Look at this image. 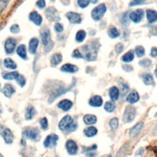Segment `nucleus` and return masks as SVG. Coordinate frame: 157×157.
Wrapping results in <instances>:
<instances>
[{
  "label": "nucleus",
  "instance_id": "nucleus-11",
  "mask_svg": "<svg viewBox=\"0 0 157 157\" xmlns=\"http://www.w3.org/2000/svg\"><path fill=\"white\" fill-rule=\"evenodd\" d=\"M66 147L68 153L71 155H76L78 151V146L76 142L71 139H69L66 142Z\"/></svg>",
  "mask_w": 157,
  "mask_h": 157
},
{
  "label": "nucleus",
  "instance_id": "nucleus-1",
  "mask_svg": "<svg viewBox=\"0 0 157 157\" xmlns=\"http://www.w3.org/2000/svg\"><path fill=\"white\" fill-rule=\"evenodd\" d=\"M106 12V6L105 4H101L94 7L92 11V17L95 21L100 20Z\"/></svg>",
  "mask_w": 157,
  "mask_h": 157
},
{
  "label": "nucleus",
  "instance_id": "nucleus-18",
  "mask_svg": "<svg viewBox=\"0 0 157 157\" xmlns=\"http://www.w3.org/2000/svg\"><path fill=\"white\" fill-rule=\"evenodd\" d=\"M15 89L14 86L11 84H6L2 90L3 94L7 98H11L12 95L15 93Z\"/></svg>",
  "mask_w": 157,
  "mask_h": 157
},
{
  "label": "nucleus",
  "instance_id": "nucleus-45",
  "mask_svg": "<svg viewBox=\"0 0 157 157\" xmlns=\"http://www.w3.org/2000/svg\"><path fill=\"white\" fill-rule=\"evenodd\" d=\"M124 47V46L123 44H121V43L117 44L116 46V51L117 52V54H120L121 52L123 51Z\"/></svg>",
  "mask_w": 157,
  "mask_h": 157
},
{
  "label": "nucleus",
  "instance_id": "nucleus-48",
  "mask_svg": "<svg viewBox=\"0 0 157 157\" xmlns=\"http://www.w3.org/2000/svg\"><path fill=\"white\" fill-rule=\"evenodd\" d=\"M123 68L125 71L127 72H129L131 71V70H133V68L129 65H125L123 66Z\"/></svg>",
  "mask_w": 157,
  "mask_h": 157
},
{
  "label": "nucleus",
  "instance_id": "nucleus-17",
  "mask_svg": "<svg viewBox=\"0 0 157 157\" xmlns=\"http://www.w3.org/2000/svg\"><path fill=\"white\" fill-rule=\"evenodd\" d=\"M73 106V103L71 101L69 100H63L61 101L58 104V108L63 110L66 112L70 110Z\"/></svg>",
  "mask_w": 157,
  "mask_h": 157
},
{
  "label": "nucleus",
  "instance_id": "nucleus-53",
  "mask_svg": "<svg viewBox=\"0 0 157 157\" xmlns=\"http://www.w3.org/2000/svg\"><path fill=\"white\" fill-rule=\"evenodd\" d=\"M155 76L157 78V65H156V69H155Z\"/></svg>",
  "mask_w": 157,
  "mask_h": 157
},
{
  "label": "nucleus",
  "instance_id": "nucleus-26",
  "mask_svg": "<svg viewBox=\"0 0 157 157\" xmlns=\"http://www.w3.org/2000/svg\"><path fill=\"white\" fill-rule=\"evenodd\" d=\"M139 98L140 97L137 92H133L128 96L126 101L130 104H134L139 101Z\"/></svg>",
  "mask_w": 157,
  "mask_h": 157
},
{
  "label": "nucleus",
  "instance_id": "nucleus-43",
  "mask_svg": "<svg viewBox=\"0 0 157 157\" xmlns=\"http://www.w3.org/2000/svg\"><path fill=\"white\" fill-rule=\"evenodd\" d=\"M146 0H133V1L130 3L129 6H134L137 5H141L143 4Z\"/></svg>",
  "mask_w": 157,
  "mask_h": 157
},
{
  "label": "nucleus",
  "instance_id": "nucleus-4",
  "mask_svg": "<svg viewBox=\"0 0 157 157\" xmlns=\"http://www.w3.org/2000/svg\"><path fill=\"white\" fill-rule=\"evenodd\" d=\"M0 134L2 136L6 144H10L13 142L14 135L11 129L0 125Z\"/></svg>",
  "mask_w": 157,
  "mask_h": 157
},
{
  "label": "nucleus",
  "instance_id": "nucleus-35",
  "mask_svg": "<svg viewBox=\"0 0 157 157\" xmlns=\"http://www.w3.org/2000/svg\"><path fill=\"white\" fill-rule=\"evenodd\" d=\"M109 125H110L112 129H113V130L117 129L118 127V118L116 117L112 118L110 120Z\"/></svg>",
  "mask_w": 157,
  "mask_h": 157
},
{
  "label": "nucleus",
  "instance_id": "nucleus-22",
  "mask_svg": "<svg viewBox=\"0 0 157 157\" xmlns=\"http://www.w3.org/2000/svg\"><path fill=\"white\" fill-rule=\"evenodd\" d=\"M84 121L85 124L89 125L95 124L97 121V118L95 116L92 114H86L84 117Z\"/></svg>",
  "mask_w": 157,
  "mask_h": 157
},
{
  "label": "nucleus",
  "instance_id": "nucleus-46",
  "mask_svg": "<svg viewBox=\"0 0 157 157\" xmlns=\"http://www.w3.org/2000/svg\"><path fill=\"white\" fill-rule=\"evenodd\" d=\"M36 6L39 8V9H44L46 7V1L45 0H38V1L36 3Z\"/></svg>",
  "mask_w": 157,
  "mask_h": 157
},
{
  "label": "nucleus",
  "instance_id": "nucleus-9",
  "mask_svg": "<svg viewBox=\"0 0 157 157\" xmlns=\"http://www.w3.org/2000/svg\"><path fill=\"white\" fill-rule=\"evenodd\" d=\"M58 140V136L55 134H52L46 137L44 145L46 147H53L57 145V142Z\"/></svg>",
  "mask_w": 157,
  "mask_h": 157
},
{
  "label": "nucleus",
  "instance_id": "nucleus-20",
  "mask_svg": "<svg viewBox=\"0 0 157 157\" xmlns=\"http://www.w3.org/2000/svg\"><path fill=\"white\" fill-rule=\"evenodd\" d=\"M17 54L22 59L26 60H27V48L24 44H20L17 49Z\"/></svg>",
  "mask_w": 157,
  "mask_h": 157
},
{
  "label": "nucleus",
  "instance_id": "nucleus-54",
  "mask_svg": "<svg viewBox=\"0 0 157 157\" xmlns=\"http://www.w3.org/2000/svg\"><path fill=\"white\" fill-rule=\"evenodd\" d=\"M0 157H3V156L1 154H0Z\"/></svg>",
  "mask_w": 157,
  "mask_h": 157
},
{
  "label": "nucleus",
  "instance_id": "nucleus-25",
  "mask_svg": "<svg viewBox=\"0 0 157 157\" xmlns=\"http://www.w3.org/2000/svg\"><path fill=\"white\" fill-rule=\"evenodd\" d=\"M84 134L88 137H92L94 136L98 133V129L94 126H90L85 128L84 130Z\"/></svg>",
  "mask_w": 157,
  "mask_h": 157
},
{
  "label": "nucleus",
  "instance_id": "nucleus-8",
  "mask_svg": "<svg viewBox=\"0 0 157 157\" xmlns=\"http://www.w3.org/2000/svg\"><path fill=\"white\" fill-rule=\"evenodd\" d=\"M46 14L47 18L51 22L58 21L60 19L58 13L54 7H49L46 11Z\"/></svg>",
  "mask_w": 157,
  "mask_h": 157
},
{
  "label": "nucleus",
  "instance_id": "nucleus-34",
  "mask_svg": "<svg viewBox=\"0 0 157 157\" xmlns=\"http://www.w3.org/2000/svg\"><path fill=\"white\" fill-rule=\"evenodd\" d=\"M104 108L106 112L110 113V112H114L116 108V106H115L114 104H113L110 102H107L105 104V105H104Z\"/></svg>",
  "mask_w": 157,
  "mask_h": 157
},
{
  "label": "nucleus",
  "instance_id": "nucleus-40",
  "mask_svg": "<svg viewBox=\"0 0 157 157\" xmlns=\"http://www.w3.org/2000/svg\"><path fill=\"white\" fill-rule=\"evenodd\" d=\"M16 81H17V84H18L21 87H23L26 84L25 78L22 75H19L18 78H17L16 79Z\"/></svg>",
  "mask_w": 157,
  "mask_h": 157
},
{
  "label": "nucleus",
  "instance_id": "nucleus-44",
  "mask_svg": "<svg viewBox=\"0 0 157 157\" xmlns=\"http://www.w3.org/2000/svg\"><path fill=\"white\" fill-rule=\"evenodd\" d=\"M54 30L57 33H61L64 30V28H63V26L60 24V23H57L55 24V25L54 26Z\"/></svg>",
  "mask_w": 157,
  "mask_h": 157
},
{
  "label": "nucleus",
  "instance_id": "nucleus-14",
  "mask_svg": "<svg viewBox=\"0 0 157 157\" xmlns=\"http://www.w3.org/2000/svg\"><path fill=\"white\" fill-rule=\"evenodd\" d=\"M102 99L99 95H95L92 97L89 101V104L94 108H98L101 107L102 105Z\"/></svg>",
  "mask_w": 157,
  "mask_h": 157
},
{
  "label": "nucleus",
  "instance_id": "nucleus-33",
  "mask_svg": "<svg viewBox=\"0 0 157 157\" xmlns=\"http://www.w3.org/2000/svg\"><path fill=\"white\" fill-rule=\"evenodd\" d=\"M108 34L110 38L114 39L117 38L120 36V33L117 30V28L114 27H110L108 30Z\"/></svg>",
  "mask_w": 157,
  "mask_h": 157
},
{
  "label": "nucleus",
  "instance_id": "nucleus-6",
  "mask_svg": "<svg viewBox=\"0 0 157 157\" xmlns=\"http://www.w3.org/2000/svg\"><path fill=\"white\" fill-rule=\"evenodd\" d=\"M41 39H42V42L43 43L44 46V47H46L45 49L46 50L49 49V51L50 50V49L53 47L54 44H52L50 34V31L48 29H46V30L44 31L41 33Z\"/></svg>",
  "mask_w": 157,
  "mask_h": 157
},
{
  "label": "nucleus",
  "instance_id": "nucleus-57",
  "mask_svg": "<svg viewBox=\"0 0 157 157\" xmlns=\"http://www.w3.org/2000/svg\"><path fill=\"white\" fill-rule=\"evenodd\" d=\"M156 116H157V114H156Z\"/></svg>",
  "mask_w": 157,
  "mask_h": 157
},
{
  "label": "nucleus",
  "instance_id": "nucleus-2",
  "mask_svg": "<svg viewBox=\"0 0 157 157\" xmlns=\"http://www.w3.org/2000/svg\"><path fill=\"white\" fill-rule=\"evenodd\" d=\"M23 134L27 138L31 139L34 141H39L40 139V132L39 130L35 127L26 128L24 131Z\"/></svg>",
  "mask_w": 157,
  "mask_h": 157
},
{
  "label": "nucleus",
  "instance_id": "nucleus-7",
  "mask_svg": "<svg viewBox=\"0 0 157 157\" xmlns=\"http://www.w3.org/2000/svg\"><path fill=\"white\" fill-rule=\"evenodd\" d=\"M16 47V41L15 39L10 38L7 39L4 44V49L6 54L8 55L12 54Z\"/></svg>",
  "mask_w": 157,
  "mask_h": 157
},
{
  "label": "nucleus",
  "instance_id": "nucleus-10",
  "mask_svg": "<svg viewBox=\"0 0 157 157\" xmlns=\"http://www.w3.org/2000/svg\"><path fill=\"white\" fill-rule=\"evenodd\" d=\"M68 21L72 24H79L82 22L81 16L79 14L74 12H69L66 15Z\"/></svg>",
  "mask_w": 157,
  "mask_h": 157
},
{
  "label": "nucleus",
  "instance_id": "nucleus-28",
  "mask_svg": "<svg viewBox=\"0 0 157 157\" xmlns=\"http://www.w3.org/2000/svg\"><path fill=\"white\" fill-rule=\"evenodd\" d=\"M19 74L18 72L14 71L6 73L3 76V77L5 80H9V81H12V80H16L18 77L19 76Z\"/></svg>",
  "mask_w": 157,
  "mask_h": 157
},
{
  "label": "nucleus",
  "instance_id": "nucleus-55",
  "mask_svg": "<svg viewBox=\"0 0 157 157\" xmlns=\"http://www.w3.org/2000/svg\"><path fill=\"white\" fill-rule=\"evenodd\" d=\"M52 1H55V0H52Z\"/></svg>",
  "mask_w": 157,
  "mask_h": 157
},
{
  "label": "nucleus",
  "instance_id": "nucleus-19",
  "mask_svg": "<svg viewBox=\"0 0 157 157\" xmlns=\"http://www.w3.org/2000/svg\"><path fill=\"white\" fill-rule=\"evenodd\" d=\"M144 125L143 122H139L138 124L135 125L129 131V136L131 137H135L139 132H141Z\"/></svg>",
  "mask_w": 157,
  "mask_h": 157
},
{
  "label": "nucleus",
  "instance_id": "nucleus-51",
  "mask_svg": "<svg viewBox=\"0 0 157 157\" xmlns=\"http://www.w3.org/2000/svg\"><path fill=\"white\" fill-rule=\"evenodd\" d=\"M91 2L93 4H96V3H97L98 2V0H91Z\"/></svg>",
  "mask_w": 157,
  "mask_h": 157
},
{
  "label": "nucleus",
  "instance_id": "nucleus-32",
  "mask_svg": "<svg viewBox=\"0 0 157 157\" xmlns=\"http://www.w3.org/2000/svg\"><path fill=\"white\" fill-rule=\"evenodd\" d=\"M86 35V33L84 30H81L79 31H78L76 35V41L80 43L82 42L85 39Z\"/></svg>",
  "mask_w": 157,
  "mask_h": 157
},
{
  "label": "nucleus",
  "instance_id": "nucleus-3",
  "mask_svg": "<svg viewBox=\"0 0 157 157\" xmlns=\"http://www.w3.org/2000/svg\"><path fill=\"white\" fill-rule=\"evenodd\" d=\"M136 115V110L135 108L133 106H127L125 109L124 114V121L125 123H131L133 121Z\"/></svg>",
  "mask_w": 157,
  "mask_h": 157
},
{
  "label": "nucleus",
  "instance_id": "nucleus-56",
  "mask_svg": "<svg viewBox=\"0 0 157 157\" xmlns=\"http://www.w3.org/2000/svg\"><path fill=\"white\" fill-rule=\"evenodd\" d=\"M108 157H111V156H108Z\"/></svg>",
  "mask_w": 157,
  "mask_h": 157
},
{
  "label": "nucleus",
  "instance_id": "nucleus-47",
  "mask_svg": "<svg viewBox=\"0 0 157 157\" xmlns=\"http://www.w3.org/2000/svg\"><path fill=\"white\" fill-rule=\"evenodd\" d=\"M150 55L152 57H157V48L156 47H153L152 49L151 52H150Z\"/></svg>",
  "mask_w": 157,
  "mask_h": 157
},
{
  "label": "nucleus",
  "instance_id": "nucleus-16",
  "mask_svg": "<svg viewBox=\"0 0 157 157\" xmlns=\"http://www.w3.org/2000/svg\"><path fill=\"white\" fill-rule=\"evenodd\" d=\"M39 40L38 38H33L30 39L29 42V51L30 54H35L36 53V51L38 47L39 46Z\"/></svg>",
  "mask_w": 157,
  "mask_h": 157
},
{
  "label": "nucleus",
  "instance_id": "nucleus-24",
  "mask_svg": "<svg viewBox=\"0 0 157 157\" xmlns=\"http://www.w3.org/2000/svg\"><path fill=\"white\" fill-rule=\"evenodd\" d=\"M147 18L148 21L152 23L157 20V12L154 10H147Z\"/></svg>",
  "mask_w": 157,
  "mask_h": 157
},
{
  "label": "nucleus",
  "instance_id": "nucleus-15",
  "mask_svg": "<svg viewBox=\"0 0 157 157\" xmlns=\"http://www.w3.org/2000/svg\"><path fill=\"white\" fill-rule=\"evenodd\" d=\"M78 67L74 65L66 63L63 65L61 67V71L64 73H74L78 71Z\"/></svg>",
  "mask_w": 157,
  "mask_h": 157
},
{
  "label": "nucleus",
  "instance_id": "nucleus-36",
  "mask_svg": "<svg viewBox=\"0 0 157 157\" xmlns=\"http://www.w3.org/2000/svg\"><path fill=\"white\" fill-rule=\"evenodd\" d=\"M136 54L138 57H142L145 54V49L142 46H137L135 49Z\"/></svg>",
  "mask_w": 157,
  "mask_h": 157
},
{
  "label": "nucleus",
  "instance_id": "nucleus-52",
  "mask_svg": "<svg viewBox=\"0 0 157 157\" xmlns=\"http://www.w3.org/2000/svg\"><path fill=\"white\" fill-rule=\"evenodd\" d=\"M2 112H3V109H2V106H1V104H0V114H1V113H2Z\"/></svg>",
  "mask_w": 157,
  "mask_h": 157
},
{
  "label": "nucleus",
  "instance_id": "nucleus-30",
  "mask_svg": "<svg viewBox=\"0 0 157 157\" xmlns=\"http://www.w3.org/2000/svg\"><path fill=\"white\" fill-rule=\"evenodd\" d=\"M36 114V110L34 107L31 106L27 109L25 113V119L27 120H31Z\"/></svg>",
  "mask_w": 157,
  "mask_h": 157
},
{
  "label": "nucleus",
  "instance_id": "nucleus-29",
  "mask_svg": "<svg viewBox=\"0 0 157 157\" xmlns=\"http://www.w3.org/2000/svg\"><path fill=\"white\" fill-rule=\"evenodd\" d=\"M134 55L133 51L129 50L122 57V60H123L124 62L129 63L132 62V61L134 60Z\"/></svg>",
  "mask_w": 157,
  "mask_h": 157
},
{
  "label": "nucleus",
  "instance_id": "nucleus-41",
  "mask_svg": "<svg viewBox=\"0 0 157 157\" xmlns=\"http://www.w3.org/2000/svg\"><path fill=\"white\" fill-rule=\"evenodd\" d=\"M10 31L13 34H18L20 32V27H19V25L14 24L12 25L10 28Z\"/></svg>",
  "mask_w": 157,
  "mask_h": 157
},
{
  "label": "nucleus",
  "instance_id": "nucleus-27",
  "mask_svg": "<svg viewBox=\"0 0 157 157\" xmlns=\"http://www.w3.org/2000/svg\"><path fill=\"white\" fill-rule=\"evenodd\" d=\"M4 66L6 68L12 69V70H14V69H15L17 67L14 61L11 58H6L4 60Z\"/></svg>",
  "mask_w": 157,
  "mask_h": 157
},
{
  "label": "nucleus",
  "instance_id": "nucleus-39",
  "mask_svg": "<svg viewBox=\"0 0 157 157\" xmlns=\"http://www.w3.org/2000/svg\"><path fill=\"white\" fill-rule=\"evenodd\" d=\"M91 0H77L78 5L81 8H85L88 6Z\"/></svg>",
  "mask_w": 157,
  "mask_h": 157
},
{
  "label": "nucleus",
  "instance_id": "nucleus-42",
  "mask_svg": "<svg viewBox=\"0 0 157 157\" xmlns=\"http://www.w3.org/2000/svg\"><path fill=\"white\" fill-rule=\"evenodd\" d=\"M72 57L74 58H77V59H79V58H82L83 56L82 55V54L79 52L78 49H75L73 52V54H72Z\"/></svg>",
  "mask_w": 157,
  "mask_h": 157
},
{
  "label": "nucleus",
  "instance_id": "nucleus-31",
  "mask_svg": "<svg viewBox=\"0 0 157 157\" xmlns=\"http://www.w3.org/2000/svg\"><path fill=\"white\" fill-rule=\"evenodd\" d=\"M142 80L144 83L147 85H150L154 84L153 76L150 74H145L142 76Z\"/></svg>",
  "mask_w": 157,
  "mask_h": 157
},
{
  "label": "nucleus",
  "instance_id": "nucleus-37",
  "mask_svg": "<svg viewBox=\"0 0 157 157\" xmlns=\"http://www.w3.org/2000/svg\"><path fill=\"white\" fill-rule=\"evenodd\" d=\"M39 123H40L41 128L43 130H47L48 129L49 125H48V120H47V118L44 117V118H42L41 119H40Z\"/></svg>",
  "mask_w": 157,
  "mask_h": 157
},
{
  "label": "nucleus",
  "instance_id": "nucleus-38",
  "mask_svg": "<svg viewBox=\"0 0 157 157\" xmlns=\"http://www.w3.org/2000/svg\"><path fill=\"white\" fill-rule=\"evenodd\" d=\"M151 64H152L151 60L147 58H145L142 60H141L140 62H139V65L144 68H149L151 66Z\"/></svg>",
  "mask_w": 157,
  "mask_h": 157
},
{
  "label": "nucleus",
  "instance_id": "nucleus-21",
  "mask_svg": "<svg viewBox=\"0 0 157 157\" xmlns=\"http://www.w3.org/2000/svg\"><path fill=\"white\" fill-rule=\"evenodd\" d=\"M62 55L60 54H54L51 57L50 64L53 66H57L62 62Z\"/></svg>",
  "mask_w": 157,
  "mask_h": 157
},
{
  "label": "nucleus",
  "instance_id": "nucleus-49",
  "mask_svg": "<svg viewBox=\"0 0 157 157\" xmlns=\"http://www.w3.org/2000/svg\"><path fill=\"white\" fill-rule=\"evenodd\" d=\"M95 155H96V154L94 153H93V152H89L88 153L86 154L87 157H94Z\"/></svg>",
  "mask_w": 157,
  "mask_h": 157
},
{
  "label": "nucleus",
  "instance_id": "nucleus-5",
  "mask_svg": "<svg viewBox=\"0 0 157 157\" xmlns=\"http://www.w3.org/2000/svg\"><path fill=\"white\" fill-rule=\"evenodd\" d=\"M73 124V118L70 116L67 115L61 120L58 125V127L62 131L68 130L71 127Z\"/></svg>",
  "mask_w": 157,
  "mask_h": 157
},
{
  "label": "nucleus",
  "instance_id": "nucleus-12",
  "mask_svg": "<svg viewBox=\"0 0 157 157\" xmlns=\"http://www.w3.org/2000/svg\"><path fill=\"white\" fill-rule=\"evenodd\" d=\"M144 16V11L137 9L129 14V19L134 23H139L141 21Z\"/></svg>",
  "mask_w": 157,
  "mask_h": 157
},
{
  "label": "nucleus",
  "instance_id": "nucleus-23",
  "mask_svg": "<svg viewBox=\"0 0 157 157\" xmlns=\"http://www.w3.org/2000/svg\"><path fill=\"white\" fill-rule=\"evenodd\" d=\"M119 95L120 92L117 87L115 86L111 87L109 90V96L111 100L112 101H117L119 98Z\"/></svg>",
  "mask_w": 157,
  "mask_h": 157
},
{
  "label": "nucleus",
  "instance_id": "nucleus-50",
  "mask_svg": "<svg viewBox=\"0 0 157 157\" xmlns=\"http://www.w3.org/2000/svg\"><path fill=\"white\" fill-rule=\"evenodd\" d=\"M153 133L155 135L157 136V126H156V128H155V130H154V132H153Z\"/></svg>",
  "mask_w": 157,
  "mask_h": 157
},
{
  "label": "nucleus",
  "instance_id": "nucleus-13",
  "mask_svg": "<svg viewBox=\"0 0 157 157\" xmlns=\"http://www.w3.org/2000/svg\"><path fill=\"white\" fill-rule=\"evenodd\" d=\"M29 19L30 21L37 26H40L42 22V16L36 11H33L30 14Z\"/></svg>",
  "mask_w": 157,
  "mask_h": 157
}]
</instances>
